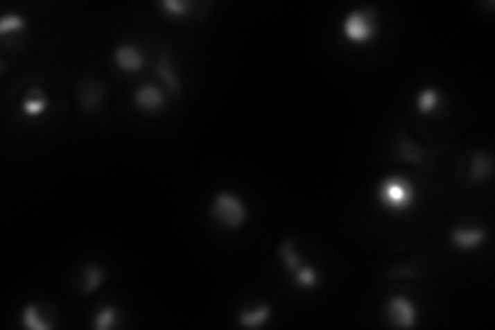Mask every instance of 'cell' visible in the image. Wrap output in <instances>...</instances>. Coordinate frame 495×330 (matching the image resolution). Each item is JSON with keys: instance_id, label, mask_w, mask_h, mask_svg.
<instances>
[{"instance_id": "6da1fadb", "label": "cell", "mask_w": 495, "mask_h": 330, "mask_svg": "<svg viewBox=\"0 0 495 330\" xmlns=\"http://www.w3.org/2000/svg\"><path fill=\"white\" fill-rule=\"evenodd\" d=\"M378 200L388 211L405 213L415 202V186L403 175H388L378 184Z\"/></svg>"}, {"instance_id": "7a4b0ae2", "label": "cell", "mask_w": 495, "mask_h": 330, "mask_svg": "<svg viewBox=\"0 0 495 330\" xmlns=\"http://www.w3.org/2000/svg\"><path fill=\"white\" fill-rule=\"evenodd\" d=\"M342 35L351 44H367L378 35V12L376 8H355L342 19Z\"/></svg>"}, {"instance_id": "3957f363", "label": "cell", "mask_w": 495, "mask_h": 330, "mask_svg": "<svg viewBox=\"0 0 495 330\" xmlns=\"http://www.w3.org/2000/svg\"><path fill=\"white\" fill-rule=\"evenodd\" d=\"M211 215L215 221H219L223 227L227 229H238L244 225L248 217V209L246 202L234 194V192H217L213 196V202H211Z\"/></svg>"}, {"instance_id": "277c9868", "label": "cell", "mask_w": 495, "mask_h": 330, "mask_svg": "<svg viewBox=\"0 0 495 330\" xmlns=\"http://www.w3.org/2000/svg\"><path fill=\"white\" fill-rule=\"evenodd\" d=\"M386 314L390 322L401 329H411L417 324V308L405 295H392L386 304Z\"/></svg>"}, {"instance_id": "5b68a950", "label": "cell", "mask_w": 495, "mask_h": 330, "mask_svg": "<svg viewBox=\"0 0 495 330\" xmlns=\"http://www.w3.org/2000/svg\"><path fill=\"white\" fill-rule=\"evenodd\" d=\"M450 240L452 244L462 250V252H471L477 250L479 246H483V242L487 240V229L485 227H464L458 225L450 232Z\"/></svg>"}, {"instance_id": "8992f818", "label": "cell", "mask_w": 495, "mask_h": 330, "mask_svg": "<svg viewBox=\"0 0 495 330\" xmlns=\"http://www.w3.org/2000/svg\"><path fill=\"white\" fill-rule=\"evenodd\" d=\"M77 95H79V103L85 112H95L97 107H101V101H103V95H105V87L103 82L97 81V79H85L79 82V89H77Z\"/></svg>"}, {"instance_id": "52a82bcc", "label": "cell", "mask_w": 495, "mask_h": 330, "mask_svg": "<svg viewBox=\"0 0 495 330\" xmlns=\"http://www.w3.org/2000/svg\"><path fill=\"white\" fill-rule=\"evenodd\" d=\"M114 62L124 73H139L145 64V56L134 44H122L114 50Z\"/></svg>"}, {"instance_id": "ba28073f", "label": "cell", "mask_w": 495, "mask_h": 330, "mask_svg": "<svg viewBox=\"0 0 495 330\" xmlns=\"http://www.w3.org/2000/svg\"><path fill=\"white\" fill-rule=\"evenodd\" d=\"M134 103H137V107H141L145 112H157L165 103L164 91L155 85H143L134 91Z\"/></svg>"}, {"instance_id": "9c48e42d", "label": "cell", "mask_w": 495, "mask_h": 330, "mask_svg": "<svg viewBox=\"0 0 495 330\" xmlns=\"http://www.w3.org/2000/svg\"><path fill=\"white\" fill-rule=\"evenodd\" d=\"M494 173V159L485 151H475L471 159V175L469 184H483L492 177Z\"/></svg>"}, {"instance_id": "30bf717a", "label": "cell", "mask_w": 495, "mask_h": 330, "mask_svg": "<svg viewBox=\"0 0 495 330\" xmlns=\"http://www.w3.org/2000/svg\"><path fill=\"white\" fill-rule=\"evenodd\" d=\"M46 107H48V97H46V93H44L40 87H31V89L25 93L23 103H21L23 114H27L29 118H35V116L44 114Z\"/></svg>"}, {"instance_id": "8fae6325", "label": "cell", "mask_w": 495, "mask_h": 330, "mask_svg": "<svg viewBox=\"0 0 495 330\" xmlns=\"http://www.w3.org/2000/svg\"><path fill=\"white\" fill-rule=\"evenodd\" d=\"M270 314H272L270 306H268V304H260V306H256V308H248V310H244V312L240 314L238 320H240L242 327H248V329H258V327H262V324L268 322Z\"/></svg>"}, {"instance_id": "7c38bea8", "label": "cell", "mask_w": 495, "mask_h": 330, "mask_svg": "<svg viewBox=\"0 0 495 330\" xmlns=\"http://www.w3.org/2000/svg\"><path fill=\"white\" fill-rule=\"evenodd\" d=\"M155 75L167 85V89H169L173 95H180L182 85H180V81H177L175 73H173V67H171V62H169V52H167V50L162 52V58H159V62H157Z\"/></svg>"}, {"instance_id": "4fadbf2b", "label": "cell", "mask_w": 495, "mask_h": 330, "mask_svg": "<svg viewBox=\"0 0 495 330\" xmlns=\"http://www.w3.org/2000/svg\"><path fill=\"white\" fill-rule=\"evenodd\" d=\"M279 256H281V262H283V266L293 275L297 268H302L306 262H304V258L297 254V250L293 248V240L291 238H287V240H283L281 242V246H279Z\"/></svg>"}, {"instance_id": "5bb4252c", "label": "cell", "mask_w": 495, "mask_h": 330, "mask_svg": "<svg viewBox=\"0 0 495 330\" xmlns=\"http://www.w3.org/2000/svg\"><path fill=\"white\" fill-rule=\"evenodd\" d=\"M105 283V272L99 264H87L82 275V295H91L95 289H99Z\"/></svg>"}, {"instance_id": "9a60e30c", "label": "cell", "mask_w": 495, "mask_h": 330, "mask_svg": "<svg viewBox=\"0 0 495 330\" xmlns=\"http://www.w3.org/2000/svg\"><path fill=\"white\" fill-rule=\"evenodd\" d=\"M291 277H293V283H295L297 287H302V289H314V287H318V283H320L318 270H316L314 266H310V264H304V266L297 268Z\"/></svg>"}, {"instance_id": "2e32d148", "label": "cell", "mask_w": 495, "mask_h": 330, "mask_svg": "<svg viewBox=\"0 0 495 330\" xmlns=\"http://www.w3.org/2000/svg\"><path fill=\"white\" fill-rule=\"evenodd\" d=\"M21 320L27 329L31 330H48L52 329L54 324L50 320H42V314H40V308L35 304H29L25 306L23 314H21Z\"/></svg>"}, {"instance_id": "e0dca14e", "label": "cell", "mask_w": 495, "mask_h": 330, "mask_svg": "<svg viewBox=\"0 0 495 330\" xmlns=\"http://www.w3.org/2000/svg\"><path fill=\"white\" fill-rule=\"evenodd\" d=\"M397 155H399V159H403V162H407V164L419 165L423 162L421 149H419L412 141H409L405 134L401 137V141H399V145H397Z\"/></svg>"}, {"instance_id": "ac0fdd59", "label": "cell", "mask_w": 495, "mask_h": 330, "mask_svg": "<svg viewBox=\"0 0 495 330\" xmlns=\"http://www.w3.org/2000/svg\"><path fill=\"white\" fill-rule=\"evenodd\" d=\"M25 29V19H23V15H19V12H6V15H2V19H0V35L2 37H6V35H10V33H19V31H23Z\"/></svg>"}, {"instance_id": "d6986e66", "label": "cell", "mask_w": 495, "mask_h": 330, "mask_svg": "<svg viewBox=\"0 0 495 330\" xmlns=\"http://www.w3.org/2000/svg\"><path fill=\"white\" fill-rule=\"evenodd\" d=\"M437 103H440V93L433 87L423 89L417 97V110L421 114H431L437 107Z\"/></svg>"}, {"instance_id": "ffe728a7", "label": "cell", "mask_w": 495, "mask_h": 330, "mask_svg": "<svg viewBox=\"0 0 495 330\" xmlns=\"http://www.w3.org/2000/svg\"><path fill=\"white\" fill-rule=\"evenodd\" d=\"M116 320H118V310L112 308V306H105V308H101V310L95 314L93 327L97 330H107L116 324Z\"/></svg>"}, {"instance_id": "44dd1931", "label": "cell", "mask_w": 495, "mask_h": 330, "mask_svg": "<svg viewBox=\"0 0 495 330\" xmlns=\"http://www.w3.org/2000/svg\"><path fill=\"white\" fill-rule=\"evenodd\" d=\"M159 6L164 8V10H167L171 17H175V19H184V17H188V12H190V8L194 6L192 2H188V0H164V2H159Z\"/></svg>"}]
</instances>
